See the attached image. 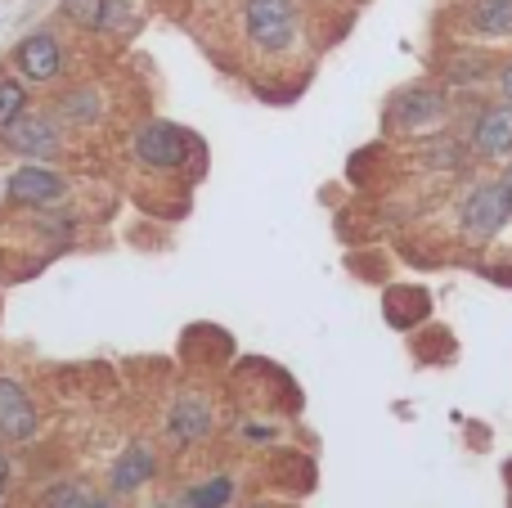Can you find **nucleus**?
<instances>
[{"mask_svg": "<svg viewBox=\"0 0 512 508\" xmlns=\"http://www.w3.org/2000/svg\"><path fill=\"white\" fill-rule=\"evenodd\" d=\"M234 500V482L230 477H212V482L194 486V491L180 500V508H225Z\"/></svg>", "mask_w": 512, "mask_h": 508, "instance_id": "16", "label": "nucleus"}, {"mask_svg": "<svg viewBox=\"0 0 512 508\" xmlns=\"http://www.w3.org/2000/svg\"><path fill=\"white\" fill-rule=\"evenodd\" d=\"M504 189H508V198H512V167L504 171Z\"/></svg>", "mask_w": 512, "mask_h": 508, "instance_id": "21", "label": "nucleus"}, {"mask_svg": "<svg viewBox=\"0 0 512 508\" xmlns=\"http://www.w3.org/2000/svg\"><path fill=\"white\" fill-rule=\"evenodd\" d=\"M63 45H59V36L54 32H32V36H23L18 41V50H14V68H18V77L23 81H32V86H50V81H59L63 77Z\"/></svg>", "mask_w": 512, "mask_h": 508, "instance_id": "3", "label": "nucleus"}, {"mask_svg": "<svg viewBox=\"0 0 512 508\" xmlns=\"http://www.w3.org/2000/svg\"><path fill=\"white\" fill-rule=\"evenodd\" d=\"M50 508H77L81 504V491L77 486H59V491H50V500H45Z\"/></svg>", "mask_w": 512, "mask_h": 508, "instance_id": "17", "label": "nucleus"}, {"mask_svg": "<svg viewBox=\"0 0 512 508\" xmlns=\"http://www.w3.org/2000/svg\"><path fill=\"white\" fill-rule=\"evenodd\" d=\"M5 477H9V464H5V455H0V491H5Z\"/></svg>", "mask_w": 512, "mask_h": 508, "instance_id": "20", "label": "nucleus"}, {"mask_svg": "<svg viewBox=\"0 0 512 508\" xmlns=\"http://www.w3.org/2000/svg\"><path fill=\"white\" fill-rule=\"evenodd\" d=\"M131 149H135V158L144 162V167H153V171H180L185 167V158H189V131H180L176 122H144L140 131H135V140H131Z\"/></svg>", "mask_w": 512, "mask_h": 508, "instance_id": "2", "label": "nucleus"}, {"mask_svg": "<svg viewBox=\"0 0 512 508\" xmlns=\"http://www.w3.org/2000/svg\"><path fill=\"white\" fill-rule=\"evenodd\" d=\"M27 81L23 77H0V131H9V126L18 122V117L27 113Z\"/></svg>", "mask_w": 512, "mask_h": 508, "instance_id": "15", "label": "nucleus"}, {"mask_svg": "<svg viewBox=\"0 0 512 508\" xmlns=\"http://www.w3.org/2000/svg\"><path fill=\"white\" fill-rule=\"evenodd\" d=\"M472 23L486 36H508L512 32V0H477V5H472Z\"/></svg>", "mask_w": 512, "mask_h": 508, "instance_id": "14", "label": "nucleus"}, {"mask_svg": "<svg viewBox=\"0 0 512 508\" xmlns=\"http://www.w3.org/2000/svg\"><path fill=\"white\" fill-rule=\"evenodd\" d=\"M167 432L176 441H203L207 432H212V410H207L203 401H180L176 410H171Z\"/></svg>", "mask_w": 512, "mask_h": 508, "instance_id": "11", "label": "nucleus"}, {"mask_svg": "<svg viewBox=\"0 0 512 508\" xmlns=\"http://www.w3.org/2000/svg\"><path fill=\"white\" fill-rule=\"evenodd\" d=\"M0 437L5 441H32L36 437L32 396H27L14 378H0Z\"/></svg>", "mask_w": 512, "mask_h": 508, "instance_id": "8", "label": "nucleus"}, {"mask_svg": "<svg viewBox=\"0 0 512 508\" xmlns=\"http://www.w3.org/2000/svg\"><path fill=\"white\" fill-rule=\"evenodd\" d=\"M441 113H445V99L436 95V90H414V95H405V99H400V108H396V117H400L405 126L436 122Z\"/></svg>", "mask_w": 512, "mask_h": 508, "instance_id": "13", "label": "nucleus"}, {"mask_svg": "<svg viewBox=\"0 0 512 508\" xmlns=\"http://www.w3.org/2000/svg\"><path fill=\"white\" fill-rule=\"evenodd\" d=\"M59 14L81 32H122L135 23V9L126 0H63Z\"/></svg>", "mask_w": 512, "mask_h": 508, "instance_id": "7", "label": "nucleus"}, {"mask_svg": "<svg viewBox=\"0 0 512 508\" xmlns=\"http://www.w3.org/2000/svg\"><path fill=\"white\" fill-rule=\"evenodd\" d=\"M77 508H113V504H108V500H81Z\"/></svg>", "mask_w": 512, "mask_h": 508, "instance_id": "18", "label": "nucleus"}, {"mask_svg": "<svg viewBox=\"0 0 512 508\" xmlns=\"http://www.w3.org/2000/svg\"><path fill=\"white\" fill-rule=\"evenodd\" d=\"M0 135H5V149H14L18 158H27V162H45V158H54V153L63 149L59 122L45 117V113H32V108H27V113Z\"/></svg>", "mask_w": 512, "mask_h": 508, "instance_id": "4", "label": "nucleus"}, {"mask_svg": "<svg viewBox=\"0 0 512 508\" xmlns=\"http://www.w3.org/2000/svg\"><path fill=\"white\" fill-rule=\"evenodd\" d=\"M0 194H5V180H0Z\"/></svg>", "mask_w": 512, "mask_h": 508, "instance_id": "22", "label": "nucleus"}, {"mask_svg": "<svg viewBox=\"0 0 512 508\" xmlns=\"http://www.w3.org/2000/svg\"><path fill=\"white\" fill-rule=\"evenodd\" d=\"M153 450L149 446H126V455L113 464V491L117 495H126V491H135V486H144L153 477Z\"/></svg>", "mask_w": 512, "mask_h": 508, "instance_id": "10", "label": "nucleus"}, {"mask_svg": "<svg viewBox=\"0 0 512 508\" xmlns=\"http://www.w3.org/2000/svg\"><path fill=\"white\" fill-rule=\"evenodd\" d=\"M248 41L265 54H283L297 41V5L292 0H243Z\"/></svg>", "mask_w": 512, "mask_h": 508, "instance_id": "1", "label": "nucleus"}, {"mask_svg": "<svg viewBox=\"0 0 512 508\" xmlns=\"http://www.w3.org/2000/svg\"><path fill=\"white\" fill-rule=\"evenodd\" d=\"M5 194H9V203H18V207H45L68 194V180L54 167H45V162H23V167L5 180Z\"/></svg>", "mask_w": 512, "mask_h": 508, "instance_id": "5", "label": "nucleus"}, {"mask_svg": "<svg viewBox=\"0 0 512 508\" xmlns=\"http://www.w3.org/2000/svg\"><path fill=\"white\" fill-rule=\"evenodd\" d=\"M512 216V198L504 185H481L468 194V203H463V230H468V239H490V234H499L508 225Z\"/></svg>", "mask_w": 512, "mask_h": 508, "instance_id": "6", "label": "nucleus"}, {"mask_svg": "<svg viewBox=\"0 0 512 508\" xmlns=\"http://www.w3.org/2000/svg\"><path fill=\"white\" fill-rule=\"evenodd\" d=\"M504 95L512 99V63H508V68H504Z\"/></svg>", "mask_w": 512, "mask_h": 508, "instance_id": "19", "label": "nucleus"}, {"mask_svg": "<svg viewBox=\"0 0 512 508\" xmlns=\"http://www.w3.org/2000/svg\"><path fill=\"white\" fill-rule=\"evenodd\" d=\"M99 113H104V99H99V90H90V86L68 90V95L59 99V117L72 126H90Z\"/></svg>", "mask_w": 512, "mask_h": 508, "instance_id": "12", "label": "nucleus"}, {"mask_svg": "<svg viewBox=\"0 0 512 508\" xmlns=\"http://www.w3.org/2000/svg\"><path fill=\"white\" fill-rule=\"evenodd\" d=\"M472 149L486 153V158L512 153V108H490V113H481V122L472 126Z\"/></svg>", "mask_w": 512, "mask_h": 508, "instance_id": "9", "label": "nucleus"}]
</instances>
